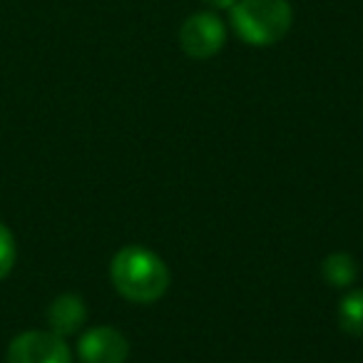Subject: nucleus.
Returning a JSON list of instances; mask_svg holds the SVG:
<instances>
[{
    "label": "nucleus",
    "mask_w": 363,
    "mask_h": 363,
    "mask_svg": "<svg viewBox=\"0 0 363 363\" xmlns=\"http://www.w3.org/2000/svg\"><path fill=\"white\" fill-rule=\"evenodd\" d=\"M110 277L120 296L132 303L160 301L169 289V269L155 252L132 244L115 254Z\"/></svg>",
    "instance_id": "f257e3e1"
},
{
    "label": "nucleus",
    "mask_w": 363,
    "mask_h": 363,
    "mask_svg": "<svg viewBox=\"0 0 363 363\" xmlns=\"http://www.w3.org/2000/svg\"><path fill=\"white\" fill-rule=\"evenodd\" d=\"M291 23L289 0H237L232 6V28L249 45L267 48L284 40Z\"/></svg>",
    "instance_id": "f03ea898"
},
{
    "label": "nucleus",
    "mask_w": 363,
    "mask_h": 363,
    "mask_svg": "<svg viewBox=\"0 0 363 363\" xmlns=\"http://www.w3.org/2000/svg\"><path fill=\"white\" fill-rule=\"evenodd\" d=\"M227 40V28H224L222 18L214 11L194 13L192 18L182 23L179 28V45L194 60H207L214 57L224 48Z\"/></svg>",
    "instance_id": "7ed1b4c3"
},
{
    "label": "nucleus",
    "mask_w": 363,
    "mask_h": 363,
    "mask_svg": "<svg viewBox=\"0 0 363 363\" xmlns=\"http://www.w3.org/2000/svg\"><path fill=\"white\" fill-rule=\"evenodd\" d=\"M8 363H72V353L57 333L26 331L11 341Z\"/></svg>",
    "instance_id": "20e7f679"
},
{
    "label": "nucleus",
    "mask_w": 363,
    "mask_h": 363,
    "mask_svg": "<svg viewBox=\"0 0 363 363\" xmlns=\"http://www.w3.org/2000/svg\"><path fill=\"white\" fill-rule=\"evenodd\" d=\"M77 353L82 363H125L130 356V343L117 328L95 326L80 336Z\"/></svg>",
    "instance_id": "39448f33"
},
{
    "label": "nucleus",
    "mask_w": 363,
    "mask_h": 363,
    "mask_svg": "<svg viewBox=\"0 0 363 363\" xmlns=\"http://www.w3.org/2000/svg\"><path fill=\"white\" fill-rule=\"evenodd\" d=\"M87 318L85 301L75 294H62L48 308V323H50V331L57 336H72L82 328Z\"/></svg>",
    "instance_id": "423d86ee"
},
{
    "label": "nucleus",
    "mask_w": 363,
    "mask_h": 363,
    "mask_svg": "<svg viewBox=\"0 0 363 363\" xmlns=\"http://www.w3.org/2000/svg\"><path fill=\"white\" fill-rule=\"evenodd\" d=\"M323 277L331 286L336 289H348L358 277V267L353 262L351 254L346 252H333L323 259Z\"/></svg>",
    "instance_id": "0eeeda50"
},
{
    "label": "nucleus",
    "mask_w": 363,
    "mask_h": 363,
    "mask_svg": "<svg viewBox=\"0 0 363 363\" xmlns=\"http://www.w3.org/2000/svg\"><path fill=\"white\" fill-rule=\"evenodd\" d=\"M338 323L351 336H363V289H351L338 303Z\"/></svg>",
    "instance_id": "6e6552de"
},
{
    "label": "nucleus",
    "mask_w": 363,
    "mask_h": 363,
    "mask_svg": "<svg viewBox=\"0 0 363 363\" xmlns=\"http://www.w3.org/2000/svg\"><path fill=\"white\" fill-rule=\"evenodd\" d=\"M16 257H18L16 239H13L11 229L0 222V281L13 272V267H16Z\"/></svg>",
    "instance_id": "1a4fd4ad"
},
{
    "label": "nucleus",
    "mask_w": 363,
    "mask_h": 363,
    "mask_svg": "<svg viewBox=\"0 0 363 363\" xmlns=\"http://www.w3.org/2000/svg\"><path fill=\"white\" fill-rule=\"evenodd\" d=\"M209 8H214V11H232V6L237 3V0H204Z\"/></svg>",
    "instance_id": "9d476101"
}]
</instances>
